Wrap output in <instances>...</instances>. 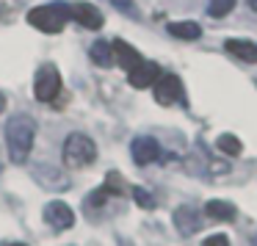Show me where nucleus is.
<instances>
[{"label":"nucleus","mask_w":257,"mask_h":246,"mask_svg":"<svg viewBox=\"0 0 257 246\" xmlns=\"http://www.w3.org/2000/svg\"><path fill=\"white\" fill-rule=\"evenodd\" d=\"M102 191H105L108 196H127V194H130V185L124 183V177H122L119 172H108Z\"/></svg>","instance_id":"15"},{"label":"nucleus","mask_w":257,"mask_h":246,"mask_svg":"<svg viewBox=\"0 0 257 246\" xmlns=\"http://www.w3.org/2000/svg\"><path fill=\"white\" fill-rule=\"evenodd\" d=\"M130 155H133V161L139 163V166H147V163L161 158V147H158V141L150 139V136H139V139L130 144Z\"/></svg>","instance_id":"8"},{"label":"nucleus","mask_w":257,"mask_h":246,"mask_svg":"<svg viewBox=\"0 0 257 246\" xmlns=\"http://www.w3.org/2000/svg\"><path fill=\"white\" fill-rule=\"evenodd\" d=\"M45 221L50 224L53 229H69L75 224V213L67 202L61 199H53L45 205Z\"/></svg>","instance_id":"6"},{"label":"nucleus","mask_w":257,"mask_h":246,"mask_svg":"<svg viewBox=\"0 0 257 246\" xmlns=\"http://www.w3.org/2000/svg\"><path fill=\"white\" fill-rule=\"evenodd\" d=\"M152 86H155L158 105H174V102L183 100V83H180L177 75H161Z\"/></svg>","instance_id":"5"},{"label":"nucleus","mask_w":257,"mask_h":246,"mask_svg":"<svg viewBox=\"0 0 257 246\" xmlns=\"http://www.w3.org/2000/svg\"><path fill=\"white\" fill-rule=\"evenodd\" d=\"M111 6L116 9V12H122V14H127V17H139V12H136V6H133V0H111Z\"/></svg>","instance_id":"20"},{"label":"nucleus","mask_w":257,"mask_h":246,"mask_svg":"<svg viewBox=\"0 0 257 246\" xmlns=\"http://www.w3.org/2000/svg\"><path fill=\"white\" fill-rule=\"evenodd\" d=\"M61 91V75L53 64H45V67L36 72V80H34V94L39 102H53Z\"/></svg>","instance_id":"4"},{"label":"nucleus","mask_w":257,"mask_h":246,"mask_svg":"<svg viewBox=\"0 0 257 246\" xmlns=\"http://www.w3.org/2000/svg\"><path fill=\"white\" fill-rule=\"evenodd\" d=\"M61 158L67 166L72 169H83L89 163H94L97 158V144L83 133H72L67 141H64V150H61Z\"/></svg>","instance_id":"3"},{"label":"nucleus","mask_w":257,"mask_h":246,"mask_svg":"<svg viewBox=\"0 0 257 246\" xmlns=\"http://www.w3.org/2000/svg\"><path fill=\"white\" fill-rule=\"evenodd\" d=\"M202 246H229V238L218 232V235H210V238H205V243H202Z\"/></svg>","instance_id":"21"},{"label":"nucleus","mask_w":257,"mask_h":246,"mask_svg":"<svg viewBox=\"0 0 257 246\" xmlns=\"http://www.w3.org/2000/svg\"><path fill=\"white\" fill-rule=\"evenodd\" d=\"M205 213L210 218H216V221H232L235 218V205H229V202H224V199H210L205 205Z\"/></svg>","instance_id":"13"},{"label":"nucleus","mask_w":257,"mask_h":246,"mask_svg":"<svg viewBox=\"0 0 257 246\" xmlns=\"http://www.w3.org/2000/svg\"><path fill=\"white\" fill-rule=\"evenodd\" d=\"M224 47H227L235 58H240V61H246V64L257 61V45H251L249 39H227Z\"/></svg>","instance_id":"12"},{"label":"nucleus","mask_w":257,"mask_h":246,"mask_svg":"<svg viewBox=\"0 0 257 246\" xmlns=\"http://www.w3.org/2000/svg\"><path fill=\"white\" fill-rule=\"evenodd\" d=\"M169 34L174 36V39H185V42H194L202 36V28L196 23H172L169 25Z\"/></svg>","instance_id":"16"},{"label":"nucleus","mask_w":257,"mask_h":246,"mask_svg":"<svg viewBox=\"0 0 257 246\" xmlns=\"http://www.w3.org/2000/svg\"><path fill=\"white\" fill-rule=\"evenodd\" d=\"M12 246H25V243H12Z\"/></svg>","instance_id":"25"},{"label":"nucleus","mask_w":257,"mask_h":246,"mask_svg":"<svg viewBox=\"0 0 257 246\" xmlns=\"http://www.w3.org/2000/svg\"><path fill=\"white\" fill-rule=\"evenodd\" d=\"M111 47H113V61H119V64H122V69H127V72H133V69L141 64V56H139V50H136V47H130L127 42L116 39Z\"/></svg>","instance_id":"11"},{"label":"nucleus","mask_w":257,"mask_h":246,"mask_svg":"<svg viewBox=\"0 0 257 246\" xmlns=\"http://www.w3.org/2000/svg\"><path fill=\"white\" fill-rule=\"evenodd\" d=\"M67 20H69L67 3H47V6H36L28 12V23L34 28L45 31V34H61Z\"/></svg>","instance_id":"2"},{"label":"nucleus","mask_w":257,"mask_h":246,"mask_svg":"<svg viewBox=\"0 0 257 246\" xmlns=\"http://www.w3.org/2000/svg\"><path fill=\"white\" fill-rule=\"evenodd\" d=\"M69 17H72L75 23H80L83 28H89V31H100V28H102V14H100V9L91 6V3H83V0L69 6Z\"/></svg>","instance_id":"7"},{"label":"nucleus","mask_w":257,"mask_h":246,"mask_svg":"<svg viewBox=\"0 0 257 246\" xmlns=\"http://www.w3.org/2000/svg\"><path fill=\"white\" fill-rule=\"evenodd\" d=\"M89 56H91V61H94L97 67H111V64H113V47H111V42L97 39L94 45H91Z\"/></svg>","instance_id":"14"},{"label":"nucleus","mask_w":257,"mask_h":246,"mask_svg":"<svg viewBox=\"0 0 257 246\" xmlns=\"http://www.w3.org/2000/svg\"><path fill=\"white\" fill-rule=\"evenodd\" d=\"M174 227L180 229V235H185V238H191V235L199 229V210H196L194 205H183L174 210Z\"/></svg>","instance_id":"10"},{"label":"nucleus","mask_w":257,"mask_h":246,"mask_svg":"<svg viewBox=\"0 0 257 246\" xmlns=\"http://www.w3.org/2000/svg\"><path fill=\"white\" fill-rule=\"evenodd\" d=\"M34 139H36V125L31 116L17 113V116L9 119L6 125V144H9V155L14 163L28 161L31 150H34Z\"/></svg>","instance_id":"1"},{"label":"nucleus","mask_w":257,"mask_h":246,"mask_svg":"<svg viewBox=\"0 0 257 246\" xmlns=\"http://www.w3.org/2000/svg\"><path fill=\"white\" fill-rule=\"evenodd\" d=\"M232 9H235V0H207V14H210L213 20L227 17Z\"/></svg>","instance_id":"17"},{"label":"nucleus","mask_w":257,"mask_h":246,"mask_svg":"<svg viewBox=\"0 0 257 246\" xmlns=\"http://www.w3.org/2000/svg\"><path fill=\"white\" fill-rule=\"evenodd\" d=\"M3 108H6V97L0 94V111H3Z\"/></svg>","instance_id":"23"},{"label":"nucleus","mask_w":257,"mask_h":246,"mask_svg":"<svg viewBox=\"0 0 257 246\" xmlns=\"http://www.w3.org/2000/svg\"><path fill=\"white\" fill-rule=\"evenodd\" d=\"M216 144H218V150H221L224 155H232V158H235V155H240V150H243V147H240V141L235 139L232 133L218 136V141H216Z\"/></svg>","instance_id":"18"},{"label":"nucleus","mask_w":257,"mask_h":246,"mask_svg":"<svg viewBox=\"0 0 257 246\" xmlns=\"http://www.w3.org/2000/svg\"><path fill=\"white\" fill-rule=\"evenodd\" d=\"M158 78H161V69H158L155 61H141L139 67L127 75V80H130L133 89H150Z\"/></svg>","instance_id":"9"},{"label":"nucleus","mask_w":257,"mask_h":246,"mask_svg":"<svg viewBox=\"0 0 257 246\" xmlns=\"http://www.w3.org/2000/svg\"><path fill=\"white\" fill-rule=\"evenodd\" d=\"M251 246H257V232H254V238H251Z\"/></svg>","instance_id":"24"},{"label":"nucleus","mask_w":257,"mask_h":246,"mask_svg":"<svg viewBox=\"0 0 257 246\" xmlns=\"http://www.w3.org/2000/svg\"><path fill=\"white\" fill-rule=\"evenodd\" d=\"M246 6H249L251 12H257V0H246Z\"/></svg>","instance_id":"22"},{"label":"nucleus","mask_w":257,"mask_h":246,"mask_svg":"<svg viewBox=\"0 0 257 246\" xmlns=\"http://www.w3.org/2000/svg\"><path fill=\"white\" fill-rule=\"evenodd\" d=\"M130 194H133V199L139 202V205L144 207V210H152V207H155V199H152V196L147 194L144 188H139V185H136V188H130Z\"/></svg>","instance_id":"19"}]
</instances>
